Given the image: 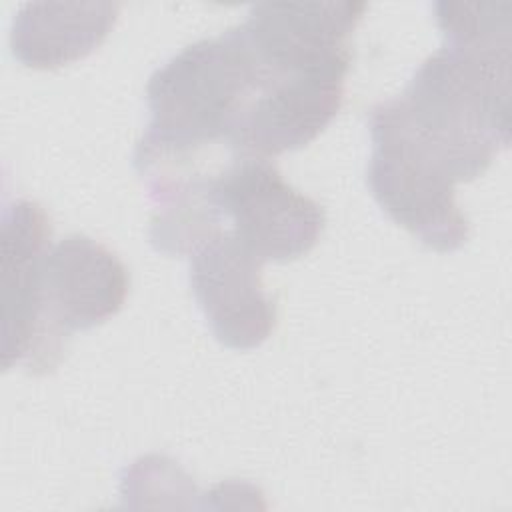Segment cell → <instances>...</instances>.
<instances>
[{"label": "cell", "instance_id": "obj_1", "mask_svg": "<svg viewBox=\"0 0 512 512\" xmlns=\"http://www.w3.org/2000/svg\"><path fill=\"white\" fill-rule=\"evenodd\" d=\"M366 182L380 208L424 246L468 240L456 184L482 176L510 144V48L444 44L402 94L368 112Z\"/></svg>", "mask_w": 512, "mask_h": 512}, {"label": "cell", "instance_id": "obj_2", "mask_svg": "<svg viewBox=\"0 0 512 512\" xmlns=\"http://www.w3.org/2000/svg\"><path fill=\"white\" fill-rule=\"evenodd\" d=\"M192 178L208 210L262 264L304 256L324 230V208L290 186L270 158L236 156Z\"/></svg>", "mask_w": 512, "mask_h": 512}, {"label": "cell", "instance_id": "obj_3", "mask_svg": "<svg viewBox=\"0 0 512 512\" xmlns=\"http://www.w3.org/2000/svg\"><path fill=\"white\" fill-rule=\"evenodd\" d=\"M130 276L102 242L68 234L50 244L40 260V326L28 372L52 370L68 336L112 318L124 304Z\"/></svg>", "mask_w": 512, "mask_h": 512}, {"label": "cell", "instance_id": "obj_4", "mask_svg": "<svg viewBox=\"0 0 512 512\" xmlns=\"http://www.w3.org/2000/svg\"><path fill=\"white\" fill-rule=\"evenodd\" d=\"M188 254L190 286L216 340L234 350L268 340L276 306L262 284V262L228 230H216Z\"/></svg>", "mask_w": 512, "mask_h": 512}, {"label": "cell", "instance_id": "obj_5", "mask_svg": "<svg viewBox=\"0 0 512 512\" xmlns=\"http://www.w3.org/2000/svg\"><path fill=\"white\" fill-rule=\"evenodd\" d=\"M46 210L26 198L6 206L2 216L4 330L2 366H26L40 326V260L50 246Z\"/></svg>", "mask_w": 512, "mask_h": 512}, {"label": "cell", "instance_id": "obj_6", "mask_svg": "<svg viewBox=\"0 0 512 512\" xmlns=\"http://www.w3.org/2000/svg\"><path fill=\"white\" fill-rule=\"evenodd\" d=\"M118 10L116 2H26L12 20V54L36 70L80 60L104 42Z\"/></svg>", "mask_w": 512, "mask_h": 512}]
</instances>
